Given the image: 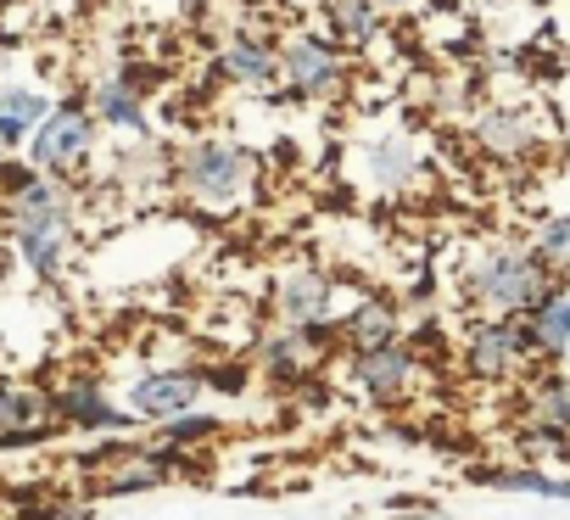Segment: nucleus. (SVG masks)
I'll use <instances>...</instances> for the list:
<instances>
[{"mask_svg":"<svg viewBox=\"0 0 570 520\" xmlns=\"http://www.w3.org/2000/svg\"><path fill=\"white\" fill-rule=\"evenodd\" d=\"M553 286V275L531 257L525 241H481L470 264L459 269V297L481 320H520L537 308V297Z\"/></svg>","mask_w":570,"mask_h":520,"instance_id":"f257e3e1","label":"nucleus"},{"mask_svg":"<svg viewBox=\"0 0 570 520\" xmlns=\"http://www.w3.org/2000/svg\"><path fill=\"white\" fill-rule=\"evenodd\" d=\"M252 179H257V157H252V146H240L229 135H202L174 157V185L202 213H235L246 202Z\"/></svg>","mask_w":570,"mask_h":520,"instance_id":"f03ea898","label":"nucleus"},{"mask_svg":"<svg viewBox=\"0 0 570 520\" xmlns=\"http://www.w3.org/2000/svg\"><path fill=\"white\" fill-rule=\"evenodd\" d=\"M96 151H101V124H96V112H90L85 96H62V101L35 124V135H29V146H23V157H29L35 168L62 174V179L85 174V168L96 163Z\"/></svg>","mask_w":570,"mask_h":520,"instance_id":"7ed1b4c3","label":"nucleus"},{"mask_svg":"<svg viewBox=\"0 0 570 520\" xmlns=\"http://www.w3.org/2000/svg\"><path fill=\"white\" fill-rule=\"evenodd\" d=\"M347 79H353V62L325 29L279 35V85L292 90V101H336Z\"/></svg>","mask_w":570,"mask_h":520,"instance_id":"20e7f679","label":"nucleus"},{"mask_svg":"<svg viewBox=\"0 0 570 520\" xmlns=\"http://www.w3.org/2000/svg\"><path fill=\"white\" fill-rule=\"evenodd\" d=\"M459 364H464V375L481 381V386L520 381L525 370H537V353H531L525 320H481V314H475L470 331H464Z\"/></svg>","mask_w":570,"mask_h":520,"instance_id":"39448f33","label":"nucleus"},{"mask_svg":"<svg viewBox=\"0 0 570 520\" xmlns=\"http://www.w3.org/2000/svg\"><path fill=\"white\" fill-rule=\"evenodd\" d=\"M347 381L364 403L375 409H397L414 398L420 386V353L409 342H386V347H358L347 353Z\"/></svg>","mask_w":570,"mask_h":520,"instance_id":"423d86ee","label":"nucleus"},{"mask_svg":"<svg viewBox=\"0 0 570 520\" xmlns=\"http://www.w3.org/2000/svg\"><path fill=\"white\" fill-rule=\"evenodd\" d=\"M202 392H207V375H202L196 364H151V370L129 375L124 403H129L140 420L163 425V420H174V414L196 409V403H202Z\"/></svg>","mask_w":570,"mask_h":520,"instance_id":"0eeeda50","label":"nucleus"},{"mask_svg":"<svg viewBox=\"0 0 570 520\" xmlns=\"http://www.w3.org/2000/svg\"><path fill=\"white\" fill-rule=\"evenodd\" d=\"M0 224H7V246L18 252V264L35 281L57 286L62 269H68V257H73L79 224H68V218H7V213H0Z\"/></svg>","mask_w":570,"mask_h":520,"instance_id":"6e6552de","label":"nucleus"},{"mask_svg":"<svg viewBox=\"0 0 570 520\" xmlns=\"http://www.w3.org/2000/svg\"><path fill=\"white\" fill-rule=\"evenodd\" d=\"M331 347V325H279L257 342V375L274 386H297Z\"/></svg>","mask_w":570,"mask_h":520,"instance_id":"1a4fd4ad","label":"nucleus"},{"mask_svg":"<svg viewBox=\"0 0 570 520\" xmlns=\"http://www.w3.org/2000/svg\"><path fill=\"white\" fill-rule=\"evenodd\" d=\"M213 73L240 85V90H268L279 85V35L268 29H235L213 46Z\"/></svg>","mask_w":570,"mask_h":520,"instance_id":"9d476101","label":"nucleus"},{"mask_svg":"<svg viewBox=\"0 0 570 520\" xmlns=\"http://www.w3.org/2000/svg\"><path fill=\"white\" fill-rule=\"evenodd\" d=\"M470 135H475V146H481L487 157H498V163H531V157L542 151V129H537L531 107H514V101L481 107L475 124H470Z\"/></svg>","mask_w":570,"mask_h":520,"instance_id":"9b49d317","label":"nucleus"},{"mask_svg":"<svg viewBox=\"0 0 570 520\" xmlns=\"http://www.w3.org/2000/svg\"><path fill=\"white\" fill-rule=\"evenodd\" d=\"M336 308V275L320 264H297L274 281V320L279 325H331Z\"/></svg>","mask_w":570,"mask_h":520,"instance_id":"f8f14e48","label":"nucleus"},{"mask_svg":"<svg viewBox=\"0 0 570 520\" xmlns=\"http://www.w3.org/2000/svg\"><path fill=\"white\" fill-rule=\"evenodd\" d=\"M57 403L40 386H18V381H0V448H35L57 436Z\"/></svg>","mask_w":570,"mask_h":520,"instance_id":"ddd939ff","label":"nucleus"},{"mask_svg":"<svg viewBox=\"0 0 570 520\" xmlns=\"http://www.w3.org/2000/svg\"><path fill=\"white\" fill-rule=\"evenodd\" d=\"M51 403H57V420H62V425L90 431V436H107V431H129V425H140L135 409H129V403H112L107 386H101L96 375H79V381L62 386Z\"/></svg>","mask_w":570,"mask_h":520,"instance_id":"4468645a","label":"nucleus"},{"mask_svg":"<svg viewBox=\"0 0 570 520\" xmlns=\"http://www.w3.org/2000/svg\"><path fill=\"white\" fill-rule=\"evenodd\" d=\"M525 320V336H531V353L542 370H570V286L553 281Z\"/></svg>","mask_w":570,"mask_h":520,"instance_id":"2eb2a0df","label":"nucleus"},{"mask_svg":"<svg viewBox=\"0 0 570 520\" xmlns=\"http://www.w3.org/2000/svg\"><path fill=\"white\" fill-rule=\"evenodd\" d=\"M320 12H325V35L347 57H364L392 35V18H386V7H375V0H325Z\"/></svg>","mask_w":570,"mask_h":520,"instance_id":"dca6fc26","label":"nucleus"},{"mask_svg":"<svg viewBox=\"0 0 570 520\" xmlns=\"http://www.w3.org/2000/svg\"><path fill=\"white\" fill-rule=\"evenodd\" d=\"M90 101V112H96V124L101 129H118V135H151V112H146V90L118 68V73H107V79H96V90L85 96Z\"/></svg>","mask_w":570,"mask_h":520,"instance_id":"f3484780","label":"nucleus"},{"mask_svg":"<svg viewBox=\"0 0 570 520\" xmlns=\"http://www.w3.org/2000/svg\"><path fill=\"white\" fill-rule=\"evenodd\" d=\"M342 347L358 353V347H386V342H403V308L392 297H358L342 320Z\"/></svg>","mask_w":570,"mask_h":520,"instance_id":"a211bd4d","label":"nucleus"},{"mask_svg":"<svg viewBox=\"0 0 570 520\" xmlns=\"http://www.w3.org/2000/svg\"><path fill=\"white\" fill-rule=\"evenodd\" d=\"M420 146H414V135H403V129H392V135H375L370 146H364V168H370V179L381 185V190H409L414 179H420Z\"/></svg>","mask_w":570,"mask_h":520,"instance_id":"6ab92c4d","label":"nucleus"},{"mask_svg":"<svg viewBox=\"0 0 570 520\" xmlns=\"http://www.w3.org/2000/svg\"><path fill=\"white\" fill-rule=\"evenodd\" d=\"M475 487H492V492H525V498H553V503H570V475H553L542 464H492V470H470Z\"/></svg>","mask_w":570,"mask_h":520,"instance_id":"aec40b11","label":"nucleus"},{"mask_svg":"<svg viewBox=\"0 0 570 520\" xmlns=\"http://www.w3.org/2000/svg\"><path fill=\"white\" fill-rule=\"evenodd\" d=\"M525 425H548V431H570V370H542L525 386Z\"/></svg>","mask_w":570,"mask_h":520,"instance_id":"412c9836","label":"nucleus"},{"mask_svg":"<svg viewBox=\"0 0 570 520\" xmlns=\"http://www.w3.org/2000/svg\"><path fill=\"white\" fill-rule=\"evenodd\" d=\"M525 246H531V257H537L553 281H564V275H570V213H542V218L525 229Z\"/></svg>","mask_w":570,"mask_h":520,"instance_id":"4be33fe9","label":"nucleus"},{"mask_svg":"<svg viewBox=\"0 0 570 520\" xmlns=\"http://www.w3.org/2000/svg\"><path fill=\"white\" fill-rule=\"evenodd\" d=\"M51 107H57V96L40 90V85H23V79H7V85H0V118L23 124L29 135H35V124H40Z\"/></svg>","mask_w":570,"mask_h":520,"instance_id":"5701e85b","label":"nucleus"},{"mask_svg":"<svg viewBox=\"0 0 570 520\" xmlns=\"http://www.w3.org/2000/svg\"><path fill=\"white\" fill-rule=\"evenodd\" d=\"M218 431H224V420H218V414H207V409H185V414H174V420H163V425H157V442L202 448V442H213Z\"/></svg>","mask_w":570,"mask_h":520,"instance_id":"b1692460","label":"nucleus"},{"mask_svg":"<svg viewBox=\"0 0 570 520\" xmlns=\"http://www.w3.org/2000/svg\"><path fill=\"white\" fill-rule=\"evenodd\" d=\"M274 7H285V12H320L325 0H274Z\"/></svg>","mask_w":570,"mask_h":520,"instance_id":"393cba45","label":"nucleus"},{"mask_svg":"<svg viewBox=\"0 0 570 520\" xmlns=\"http://www.w3.org/2000/svg\"><path fill=\"white\" fill-rule=\"evenodd\" d=\"M375 7H386V12H409V7H420V0H375Z\"/></svg>","mask_w":570,"mask_h":520,"instance_id":"a878e982","label":"nucleus"}]
</instances>
